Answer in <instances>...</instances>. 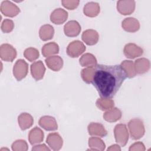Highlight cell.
<instances>
[{
	"instance_id": "6da1fadb",
	"label": "cell",
	"mask_w": 151,
	"mask_h": 151,
	"mask_svg": "<svg viewBox=\"0 0 151 151\" xmlns=\"http://www.w3.org/2000/svg\"><path fill=\"white\" fill-rule=\"evenodd\" d=\"M126 77L120 65L99 64L95 67L91 83L102 99H110L116 95Z\"/></svg>"
},
{
	"instance_id": "7a4b0ae2",
	"label": "cell",
	"mask_w": 151,
	"mask_h": 151,
	"mask_svg": "<svg viewBox=\"0 0 151 151\" xmlns=\"http://www.w3.org/2000/svg\"><path fill=\"white\" fill-rule=\"evenodd\" d=\"M131 138L133 140L140 139L145 134V128L143 122L139 119H133L128 123Z\"/></svg>"
},
{
	"instance_id": "3957f363",
	"label": "cell",
	"mask_w": 151,
	"mask_h": 151,
	"mask_svg": "<svg viewBox=\"0 0 151 151\" xmlns=\"http://www.w3.org/2000/svg\"><path fill=\"white\" fill-rule=\"evenodd\" d=\"M116 142L121 146L124 147L129 139L128 131L126 126L124 124H117L114 129Z\"/></svg>"
},
{
	"instance_id": "277c9868",
	"label": "cell",
	"mask_w": 151,
	"mask_h": 151,
	"mask_svg": "<svg viewBox=\"0 0 151 151\" xmlns=\"http://www.w3.org/2000/svg\"><path fill=\"white\" fill-rule=\"evenodd\" d=\"M28 65L25 60L19 59L17 61L13 67V74L18 81L25 78L28 73Z\"/></svg>"
},
{
	"instance_id": "5b68a950",
	"label": "cell",
	"mask_w": 151,
	"mask_h": 151,
	"mask_svg": "<svg viewBox=\"0 0 151 151\" xmlns=\"http://www.w3.org/2000/svg\"><path fill=\"white\" fill-rule=\"evenodd\" d=\"M86 50V47L84 44L78 41H74L70 43L67 48V54L72 58L78 57L82 54Z\"/></svg>"
},
{
	"instance_id": "8992f818",
	"label": "cell",
	"mask_w": 151,
	"mask_h": 151,
	"mask_svg": "<svg viewBox=\"0 0 151 151\" xmlns=\"http://www.w3.org/2000/svg\"><path fill=\"white\" fill-rule=\"evenodd\" d=\"M0 57L5 61L12 62L17 57V51L11 45L4 44L0 47Z\"/></svg>"
},
{
	"instance_id": "52a82bcc",
	"label": "cell",
	"mask_w": 151,
	"mask_h": 151,
	"mask_svg": "<svg viewBox=\"0 0 151 151\" xmlns=\"http://www.w3.org/2000/svg\"><path fill=\"white\" fill-rule=\"evenodd\" d=\"M1 12L6 17H14L20 12L19 8L9 1H3L1 5Z\"/></svg>"
},
{
	"instance_id": "ba28073f",
	"label": "cell",
	"mask_w": 151,
	"mask_h": 151,
	"mask_svg": "<svg viewBox=\"0 0 151 151\" xmlns=\"http://www.w3.org/2000/svg\"><path fill=\"white\" fill-rule=\"evenodd\" d=\"M123 51L126 57L130 59L140 57L143 53V50L133 43L127 44L124 46Z\"/></svg>"
},
{
	"instance_id": "9c48e42d",
	"label": "cell",
	"mask_w": 151,
	"mask_h": 151,
	"mask_svg": "<svg viewBox=\"0 0 151 151\" xmlns=\"http://www.w3.org/2000/svg\"><path fill=\"white\" fill-rule=\"evenodd\" d=\"M64 34L70 37H76L79 35L81 31V26L76 21H70L64 27Z\"/></svg>"
},
{
	"instance_id": "30bf717a",
	"label": "cell",
	"mask_w": 151,
	"mask_h": 151,
	"mask_svg": "<svg viewBox=\"0 0 151 151\" xmlns=\"http://www.w3.org/2000/svg\"><path fill=\"white\" fill-rule=\"evenodd\" d=\"M45 71V67L41 60L35 61L31 65V73L32 77L36 81L40 80L43 78Z\"/></svg>"
},
{
	"instance_id": "8fae6325",
	"label": "cell",
	"mask_w": 151,
	"mask_h": 151,
	"mask_svg": "<svg viewBox=\"0 0 151 151\" xmlns=\"http://www.w3.org/2000/svg\"><path fill=\"white\" fill-rule=\"evenodd\" d=\"M134 1H119L117 3V11L122 15H130L134 11Z\"/></svg>"
},
{
	"instance_id": "7c38bea8",
	"label": "cell",
	"mask_w": 151,
	"mask_h": 151,
	"mask_svg": "<svg viewBox=\"0 0 151 151\" xmlns=\"http://www.w3.org/2000/svg\"><path fill=\"white\" fill-rule=\"evenodd\" d=\"M68 12L63 9H55L50 15V20L55 24L60 25L64 23L67 19Z\"/></svg>"
},
{
	"instance_id": "4fadbf2b",
	"label": "cell",
	"mask_w": 151,
	"mask_h": 151,
	"mask_svg": "<svg viewBox=\"0 0 151 151\" xmlns=\"http://www.w3.org/2000/svg\"><path fill=\"white\" fill-rule=\"evenodd\" d=\"M39 124L41 127L48 131L55 130L58 129V126L55 119L50 116L41 117L39 120Z\"/></svg>"
},
{
	"instance_id": "5bb4252c",
	"label": "cell",
	"mask_w": 151,
	"mask_h": 151,
	"mask_svg": "<svg viewBox=\"0 0 151 151\" xmlns=\"http://www.w3.org/2000/svg\"><path fill=\"white\" fill-rule=\"evenodd\" d=\"M47 143L54 150H60L63 145V139L60 135L57 133H50L47 138Z\"/></svg>"
},
{
	"instance_id": "9a60e30c",
	"label": "cell",
	"mask_w": 151,
	"mask_h": 151,
	"mask_svg": "<svg viewBox=\"0 0 151 151\" xmlns=\"http://www.w3.org/2000/svg\"><path fill=\"white\" fill-rule=\"evenodd\" d=\"M81 38L87 45H93L98 42L99 36L96 31L94 29H87L83 32Z\"/></svg>"
},
{
	"instance_id": "2e32d148",
	"label": "cell",
	"mask_w": 151,
	"mask_h": 151,
	"mask_svg": "<svg viewBox=\"0 0 151 151\" xmlns=\"http://www.w3.org/2000/svg\"><path fill=\"white\" fill-rule=\"evenodd\" d=\"M45 61L48 67L54 71H59L63 65V59L58 55L48 57L45 59Z\"/></svg>"
},
{
	"instance_id": "e0dca14e",
	"label": "cell",
	"mask_w": 151,
	"mask_h": 151,
	"mask_svg": "<svg viewBox=\"0 0 151 151\" xmlns=\"http://www.w3.org/2000/svg\"><path fill=\"white\" fill-rule=\"evenodd\" d=\"M88 133L91 136L104 137L107 134L104 127L100 123H91L88 126Z\"/></svg>"
},
{
	"instance_id": "ac0fdd59",
	"label": "cell",
	"mask_w": 151,
	"mask_h": 151,
	"mask_svg": "<svg viewBox=\"0 0 151 151\" xmlns=\"http://www.w3.org/2000/svg\"><path fill=\"white\" fill-rule=\"evenodd\" d=\"M122 26L123 28L127 32H134L139 30L140 24L139 21L134 18H125L122 21Z\"/></svg>"
},
{
	"instance_id": "d6986e66",
	"label": "cell",
	"mask_w": 151,
	"mask_h": 151,
	"mask_svg": "<svg viewBox=\"0 0 151 151\" xmlns=\"http://www.w3.org/2000/svg\"><path fill=\"white\" fill-rule=\"evenodd\" d=\"M28 139L32 145L40 143L44 139V133L38 127H35L29 132Z\"/></svg>"
},
{
	"instance_id": "ffe728a7",
	"label": "cell",
	"mask_w": 151,
	"mask_h": 151,
	"mask_svg": "<svg viewBox=\"0 0 151 151\" xmlns=\"http://www.w3.org/2000/svg\"><path fill=\"white\" fill-rule=\"evenodd\" d=\"M18 124L22 130H25L32 126L34 123L32 117L27 113H22L18 116Z\"/></svg>"
},
{
	"instance_id": "44dd1931",
	"label": "cell",
	"mask_w": 151,
	"mask_h": 151,
	"mask_svg": "<svg viewBox=\"0 0 151 151\" xmlns=\"http://www.w3.org/2000/svg\"><path fill=\"white\" fill-rule=\"evenodd\" d=\"M84 14L89 17H94L98 15L100 12V6L98 3L90 2L84 6Z\"/></svg>"
},
{
	"instance_id": "7402d4cb",
	"label": "cell",
	"mask_w": 151,
	"mask_h": 151,
	"mask_svg": "<svg viewBox=\"0 0 151 151\" xmlns=\"http://www.w3.org/2000/svg\"><path fill=\"white\" fill-rule=\"evenodd\" d=\"M150 68L149 61L145 58H139L134 62V68L136 73L143 74L147 72Z\"/></svg>"
},
{
	"instance_id": "603a6c76",
	"label": "cell",
	"mask_w": 151,
	"mask_h": 151,
	"mask_svg": "<svg viewBox=\"0 0 151 151\" xmlns=\"http://www.w3.org/2000/svg\"><path fill=\"white\" fill-rule=\"evenodd\" d=\"M59 52V47L54 42L45 44L42 48V54L44 57H48L51 55L58 54Z\"/></svg>"
},
{
	"instance_id": "cb8c5ba5",
	"label": "cell",
	"mask_w": 151,
	"mask_h": 151,
	"mask_svg": "<svg viewBox=\"0 0 151 151\" xmlns=\"http://www.w3.org/2000/svg\"><path fill=\"white\" fill-rule=\"evenodd\" d=\"M54 34L53 27L48 24L44 25L40 28L39 31V35L42 41H47L51 40Z\"/></svg>"
},
{
	"instance_id": "d4e9b609",
	"label": "cell",
	"mask_w": 151,
	"mask_h": 151,
	"mask_svg": "<svg viewBox=\"0 0 151 151\" xmlns=\"http://www.w3.org/2000/svg\"><path fill=\"white\" fill-rule=\"evenodd\" d=\"M80 64L82 67H94L97 65V60L93 54L86 53L80 58Z\"/></svg>"
},
{
	"instance_id": "484cf974",
	"label": "cell",
	"mask_w": 151,
	"mask_h": 151,
	"mask_svg": "<svg viewBox=\"0 0 151 151\" xmlns=\"http://www.w3.org/2000/svg\"><path fill=\"white\" fill-rule=\"evenodd\" d=\"M122 117L121 111L117 108L109 110L103 114V119L109 122H114L119 120Z\"/></svg>"
},
{
	"instance_id": "4316f807",
	"label": "cell",
	"mask_w": 151,
	"mask_h": 151,
	"mask_svg": "<svg viewBox=\"0 0 151 151\" xmlns=\"http://www.w3.org/2000/svg\"><path fill=\"white\" fill-rule=\"evenodd\" d=\"M88 145L91 147L90 150H103L105 149V144L103 141L97 137H92L88 139Z\"/></svg>"
},
{
	"instance_id": "83f0119b",
	"label": "cell",
	"mask_w": 151,
	"mask_h": 151,
	"mask_svg": "<svg viewBox=\"0 0 151 151\" xmlns=\"http://www.w3.org/2000/svg\"><path fill=\"white\" fill-rule=\"evenodd\" d=\"M120 65L125 71L127 77L133 78L136 75V72L134 68V65L132 61L124 60L121 63Z\"/></svg>"
},
{
	"instance_id": "f1b7e54d",
	"label": "cell",
	"mask_w": 151,
	"mask_h": 151,
	"mask_svg": "<svg viewBox=\"0 0 151 151\" xmlns=\"http://www.w3.org/2000/svg\"><path fill=\"white\" fill-rule=\"evenodd\" d=\"M96 106L101 110H109L114 106V101L110 99H99L96 101Z\"/></svg>"
},
{
	"instance_id": "f546056e",
	"label": "cell",
	"mask_w": 151,
	"mask_h": 151,
	"mask_svg": "<svg viewBox=\"0 0 151 151\" xmlns=\"http://www.w3.org/2000/svg\"><path fill=\"white\" fill-rule=\"evenodd\" d=\"M95 70V67H87L83 70H82L81 75L82 79L84 82L86 83L90 84L91 83L93 74Z\"/></svg>"
},
{
	"instance_id": "4dcf8cb0",
	"label": "cell",
	"mask_w": 151,
	"mask_h": 151,
	"mask_svg": "<svg viewBox=\"0 0 151 151\" xmlns=\"http://www.w3.org/2000/svg\"><path fill=\"white\" fill-rule=\"evenodd\" d=\"M39 51L32 47L27 48L24 52V57L29 61H34L39 57Z\"/></svg>"
},
{
	"instance_id": "1f68e13d",
	"label": "cell",
	"mask_w": 151,
	"mask_h": 151,
	"mask_svg": "<svg viewBox=\"0 0 151 151\" xmlns=\"http://www.w3.org/2000/svg\"><path fill=\"white\" fill-rule=\"evenodd\" d=\"M12 149L13 150H27L28 149L27 143L23 140H16L12 145Z\"/></svg>"
},
{
	"instance_id": "d6a6232c",
	"label": "cell",
	"mask_w": 151,
	"mask_h": 151,
	"mask_svg": "<svg viewBox=\"0 0 151 151\" xmlns=\"http://www.w3.org/2000/svg\"><path fill=\"white\" fill-rule=\"evenodd\" d=\"M14 27V22L12 20L6 19H5L1 25V30L5 33H8L13 30Z\"/></svg>"
},
{
	"instance_id": "836d02e7",
	"label": "cell",
	"mask_w": 151,
	"mask_h": 151,
	"mask_svg": "<svg viewBox=\"0 0 151 151\" xmlns=\"http://www.w3.org/2000/svg\"><path fill=\"white\" fill-rule=\"evenodd\" d=\"M61 2L63 4V5L65 8L70 10H73L78 6L80 1H62Z\"/></svg>"
},
{
	"instance_id": "e575fe53",
	"label": "cell",
	"mask_w": 151,
	"mask_h": 151,
	"mask_svg": "<svg viewBox=\"0 0 151 151\" xmlns=\"http://www.w3.org/2000/svg\"><path fill=\"white\" fill-rule=\"evenodd\" d=\"M129 150H145V147L144 145L142 142H137L132 145Z\"/></svg>"
},
{
	"instance_id": "d590c367",
	"label": "cell",
	"mask_w": 151,
	"mask_h": 151,
	"mask_svg": "<svg viewBox=\"0 0 151 151\" xmlns=\"http://www.w3.org/2000/svg\"><path fill=\"white\" fill-rule=\"evenodd\" d=\"M50 150V149L48 148L45 144L36 145L32 148V150Z\"/></svg>"
},
{
	"instance_id": "8d00e7d4",
	"label": "cell",
	"mask_w": 151,
	"mask_h": 151,
	"mask_svg": "<svg viewBox=\"0 0 151 151\" xmlns=\"http://www.w3.org/2000/svg\"><path fill=\"white\" fill-rule=\"evenodd\" d=\"M120 150V148L119 147V145H111L110 146V147L109 148L107 149V150Z\"/></svg>"
}]
</instances>
